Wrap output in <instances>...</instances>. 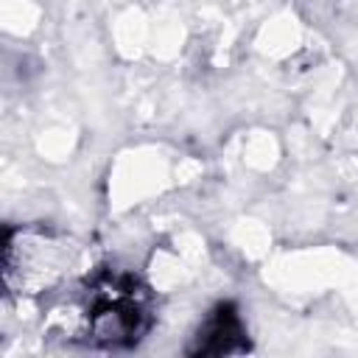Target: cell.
Here are the masks:
<instances>
[{"mask_svg": "<svg viewBox=\"0 0 358 358\" xmlns=\"http://www.w3.org/2000/svg\"><path fill=\"white\" fill-rule=\"evenodd\" d=\"M78 313V338L84 344L123 350L151 330L154 299L134 274L103 271L84 288Z\"/></svg>", "mask_w": 358, "mask_h": 358, "instance_id": "1", "label": "cell"}, {"mask_svg": "<svg viewBox=\"0 0 358 358\" xmlns=\"http://www.w3.org/2000/svg\"><path fill=\"white\" fill-rule=\"evenodd\" d=\"M76 260V249L48 229H8L3 246V280L14 296H39L59 285Z\"/></svg>", "mask_w": 358, "mask_h": 358, "instance_id": "2", "label": "cell"}, {"mask_svg": "<svg viewBox=\"0 0 358 358\" xmlns=\"http://www.w3.org/2000/svg\"><path fill=\"white\" fill-rule=\"evenodd\" d=\"M249 350L246 327L232 302L215 305L187 347L190 355H241Z\"/></svg>", "mask_w": 358, "mask_h": 358, "instance_id": "3", "label": "cell"}]
</instances>
